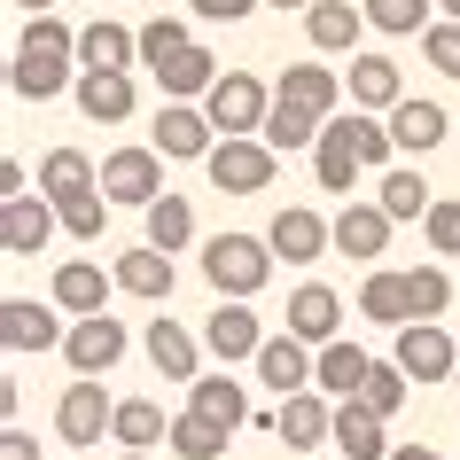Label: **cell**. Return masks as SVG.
<instances>
[{"mask_svg": "<svg viewBox=\"0 0 460 460\" xmlns=\"http://www.w3.org/2000/svg\"><path fill=\"white\" fill-rule=\"evenodd\" d=\"M8 86L24 102H55L63 86H78V31L63 16H31L16 40V63H8Z\"/></svg>", "mask_w": 460, "mask_h": 460, "instance_id": "6da1fadb", "label": "cell"}, {"mask_svg": "<svg viewBox=\"0 0 460 460\" xmlns=\"http://www.w3.org/2000/svg\"><path fill=\"white\" fill-rule=\"evenodd\" d=\"M203 281L218 296H258L273 281V243L266 234H211L203 243Z\"/></svg>", "mask_w": 460, "mask_h": 460, "instance_id": "7a4b0ae2", "label": "cell"}, {"mask_svg": "<svg viewBox=\"0 0 460 460\" xmlns=\"http://www.w3.org/2000/svg\"><path fill=\"white\" fill-rule=\"evenodd\" d=\"M273 156H281V148H273L266 133H218V148L203 156V172H211L218 195H266L273 188Z\"/></svg>", "mask_w": 460, "mask_h": 460, "instance_id": "3957f363", "label": "cell"}, {"mask_svg": "<svg viewBox=\"0 0 460 460\" xmlns=\"http://www.w3.org/2000/svg\"><path fill=\"white\" fill-rule=\"evenodd\" d=\"M164 148L148 141V148H110V156H102V195H110V203H125V211H148V203H156V195H164Z\"/></svg>", "mask_w": 460, "mask_h": 460, "instance_id": "277c9868", "label": "cell"}, {"mask_svg": "<svg viewBox=\"0 0 460 460\" xmlns=\"http://www.w3.org/2000/svg\"><path fill=\"white\" fill-rule=\"evenodd\" d=\"M218 133H266V110H273V86L258 71H218V86L203 94Z\"/></svg>", "mask_w": 460, "mask_h": 460, "instance_id": "5b68a950", "label": "cell"}, {"mask_svg": "<svg viewBox=\"0 0 460 460\" xmlns=\"http://www.w3.org/2000/svg\"><path fill=\"white\" fill-rule=\"evenodd\" d=\"M110 421H118V398L102 390V375H78V383L55 398V437H63V445H102Z\"/></svg>", "mask_w": 460, "mask_h": 460, "instance_id": "8992f818", "label": "cell"}, {"mask_svg": "<svg viewBox=\"0 0 460 460\" xmlns=\"http://www.w3.org/2000/svg\"><path fill=\"white\" fill-rule=\"evenodd\" d=\"M390 359L406 367L413 383H453L460 351H453V336L437 320H406V328H390Z\"/></svg>", "mask_w": 460, "mask_h": 460, "instance_id": "52a82bcc", "label": "cell"}, {"mask_svg": "<svg viewBox=\"0 0 460 460\" xmlns=\"http://www.w3.org/2000/svg\"><path fill=\"white\" fill-rule=\"evenodd\" d=\"M258 343H266V328H258V313H250V296H218L211 313H203V351H211L218 367L258 359Z\"/></svg>", "mask_w": 460, "mask_h": 460, "instance_id": "ba28073f", "label": "cell"}, {"mask_svg": "<svg viewBox=\"0 0 460 460\" xmlns=\"http://www.w3.org/2000/svg\"><path fill=\"white\" fill-rule=\"evenodd\" d=\"M55 226H63L55 195H0V250L8 258H40L55 243Z\"/></svg>", "mask_w": 460, "mask_h": 460, "instance_id": "9c48e42d", "label": "cell"}, {"mask_svg": "<svg viewBox=\"0 0 460 460\" xmlns=\"http://www.w3.org/2000/svg\"><path fill=\"white\" fill-rule=\"evenodd\" d=\"M148 141L164 148L172 164H203V156L218 148V125H211V110H203V102H164Z\"/></svg>", "mask_w": 460, "mask_h": 460, "instance_id": "30bf717a", "label": "cell"}, {"mask_svg": "<svg viewBox=\"0 0 460 460\" xmlns=\"http://www.w3.org/2000/svg\"><path fill=\"white\" fill-rule=\"evenodd\" d=\"M266 243H273V258H289V266H320V258L336 250V218H320V211H305V203H289V211H273Z\"/></svg>", "mask_w": 460, "mask_h": 460, "instance_id": "8fae6325", "label": "cell"}, {"mask_svg": "<svg viewBox=\"0 0 460 460\" xmlns=\"http://www.w3.org/2000/svg\"><path fill=\"white\" fill-rule=\"evenodd\" d=\"M273 437H281L289 453H313V445H328V437H336V406H328V390H320V383L289 390V398H281V413H273Z\"/></svg>", "mask_w": 460, "mask_h": 460, "instance_id": "7c38bea8", "label": "cell"}, {"mask_svg": "<svg viewBox=\"0 0 460 460\" xmlns=\"http://www.w3.org/2000/svg\"><path fill=\"white\" fill-rule=\"evenodd\" d=\"M250 367H258V383H266L273 398H289V390H305V383H313L320 343H305L296 328H281V336H266V343H258V359H250Z\"/></svg>", "mask_w": 460, "mask_h": 460, "instance_id": "4fadbf2b", "label": "cell"}, {"mask_svg": "<svg viewBox=\"0 0 460 460\" xmlns=\"http://www.w3.org/2000/svg\"><path fill=\"white\" fill-rule=\"evenodd\" d=\"M63 359H71V375H110V367L125 359V320L110 313H78L71 336H63Z\"/></svg>", "mask_w": 460, "mask_h": 460, "instance_id": "5bb4252c", "label": "cell"}, {"mask_svg": "<svg viewBox=\"0 0 460 460\" xmlns=\"http://www.w3.org/2000/svg\"><path fill=\"white\" fill-rule=\"evenodd\" d=\"M313 172H320V188H328V195H351V188H359L367 156H359V141H351V110H336V118L320 125V141H313Z\"/></svg>", "mask_w": 460, "mask_h": 460, "instance_id": "9a60e30c", "label": "cell"}, {"mask_svg": "<svg viewBox=\"0 0 460 460\" xmlns=\"http://www.w3.org/2000/svg\"><path fill=\"white\" fill-rule=\"evenodd\" d=\"M390 413H375L367 406V398H336V437H328V445H336L343 460H390Z\"/></svg>", "mask_w": 460, "mask_h": 460, "instance_id": "2e32d148", "label": "cell"}, {"mask_svg": "<svg viewBox=\"0 0 460 460\" xmlns=\"http://www.w3.org/2000/svg\"><path fill=\"white\" fill-rule=\"evenodd\" d=\"M148 78L164 86V102H203V94L218 86V55L203 48V40H188V48H180V55H164V63H156Z\"/></svg>", "mask_w": 460, "mask_h": 460, "instance_id": "e0dca14e", "label": "cell"}, {"mask_svg": "<svg viewBox=\"0 0 460 460\" xmlns=\"http://www.w3.org/2000/svg\"><path fill=\"white\" fill-rule=\"evenodd\" d=\"M55 313H63V305L8 296V305H0V343H8V351H55V343L71 336V328H55Z\"/></svg>", "mask_w": 460, "mask_h": 460, "instance_id": "ac0fdd59", "label": "cell"}, {"mask_svg": "<svg viewBox=\"0 0 460 460\" xmlns=\"http://www.w3.org/2000/svg\"><path fill=\"white\" fill-rule=\"evenodd\" d=\"M78 110L94 125H125L133 118V102H141V86H133V71H78Z\"/></svg>", "mask_w": 460, "mask_h": 460, "instance_id": "d6986e66", "label": "cell"}, {"mask_svg": "<svg viewBox=\"0 0 460 460\" xmlns=\"http://www.w3.org/2000/svg\"><path fill=\"white\" fill-rule=\"evenodd\" d=\"M110 289H118V273H102L94 258H63V266H55V305H63V313H110Z\"/></svg>", "mask_w": 460, "mask_h": 460, "instance_id": "ffe728a7", "label": "cell"}, {"mask_svg": "<svg viewBox=\"0 0 460 460\" xmlns=\"http://www.w3.org/2000/svg\"><path fill=\"white\" fill-rule=\"evenodd\" d=\"M141 343H148V359H156L164 383H195V375H203V336H188L180 320H148Z\"/></svg>", "mask_w": 460, "mask_h": 460, "instance_id": "44dd1931", "label": "cell"}, {"mask_svg": "<svg viewBox=\"0 0 460 460\" xmlns=\"http://www.w3.org/2000/svg\"><path fill=\"white\" fill-rule=\"evenodd\" d=\"M343 86H351V110H383V118L406 102V78H398V63H390V55H351Z\"/></svg>", "mask_w": 460, "mask_h": 460, "instance_id": "7402d4cb", "label": "cell"}, {"mask_svg": "<svg viewBox=\"0 0 460 460\" xmlns=\"http://www.w3.org/2000/svg\"><path fill=\"white\" fill-rule=\"evenodd\" d=\"M133 63H141V31L110 24V16L78 31V71H133Z\"/></svg>", "mask_w": 460, "mask_h": 460, "instance_id": "603a6c76", "label": "cell"}, {"mask_svg": "<svg viewBox=\"0 0 460 460\" xmlns=\"http://www.w3.org/2000/svg\"><path fill=\"white\" fill-rule=\"evenodd\" d=\"M367 31V8H351V0H313L305 8V40H313L320 55H351Z\"/></svg>", "mask_w": 460, "mask_h": 460, "instance_id": "cb8c5ba5", "label": "cell"}, {"mask_svg": "<svg viewBox=\"0 0 460 460\" xmlns=\"http://www.w3.org/2000/svg\"><path fill=\"white\" fill-rule=\"evenodd\" d=\"M390 226H398V218H390L383 203H343V211H336V250H343V258H383Z\"/></svg>", "mask_w": 460, "mask_h": 460, "instance_id": "d4e9b609", "label": "cell"}, {"mask_svg": "<svg viewBox=\"0 0 460 460\" xmlns=\"http://www.w3.org/2000/svg\"><path fill=\"white\" fill-rule=\"evenodd\" d=\"M289 328L305 343H336L343 336V296L328 289V281H305V289L289 296Z\"/></svg>", "mask_w": 460, "mask_h": 460, "instance_id": "484cf974", "label": "cell"}, {"mask_svg": "<svg viewBox=\"0 0 460 460\" xmlns=\"http://www.w3.org/2000/svg\"><path fill=\"white\" fill-rule=\"evenodd\" d=\"M110 273H118V289H125V296H141V305H164V296H172V250H156V243L125 250Z\"/></svg>", "mask_w": 460, "mask_h": 460, "instance_id": "4316f807", "label": "cell"}, {"mask_svg": "<svg viewBox=\"0 0 460 460\" xmlns=\"http://www.w3.org/2000/svg\"><path fill=\"white\" fill-rule=\"evenodd\" d=\"M188 406L203 413V421H218V429H250V390L234 383V375H195Z\"/></svg>", "mask_w": 460, "mask_h": 460, "instance_id": "83f0119b", "label": "cell"}, {"mask_svg": "<svg viewBox=\"0 0 460 460\" xmlns=\"http://www.w3.org/2000/svg\"><path fill=\"white\" fill-rule=\"evenodd\" d=\"M359 320H375V328H406L413 320V289H406V273H390V266H375L359 281Z\"/></svg>", "mask_w": 460, "mask_h": 460, "instance_id": "f1b7e54d", "label": "cell"}, {"mask_svg": "<svg viewBox=\"0 0 460 460\" xmlns=\"http://www.w3.org/2000/svg\"><path fill=\"white\" fill-rule=\"evenodd\" d=\"M273 94H281V102H296V110H320V118H336V102L351 94V86H343L336 71H320V63H289Z\"/></svg>", "mask_w": 460, "mask_h": 460, "instance_id": "f546056e", "label": "cell"}, {"mask_svg": "<svg viewBox=\"0 0 460 460\" xmlns=\"http://www.w3.org/2000/svg\"><path fill=\"white\" fill-rule=\"evenodd\" d=\"M86 188H102V164L86 148H48V156H40V195L71 203V195H86Z\"/></svg>", "mask_w": 460, "mask_h": 460, "instance_id": "4dcf8cb0", "label": "cell"}, {"mask_svg": "<svg viewBox=\"0 0 460 460\" xmlns=\"http://www.w3.org/2000/svg\"><path fill=\"white\" fill-rule=\"evenodd\" d=\"M367 351L351 336H336V343H320V367H313V383L328 390V398H359V383H367Z\"/></svg>", "mask_w": 460, "mask_h": 460, "instance_id": "1f68e13d", "label": "cell"}, {"mask_svg": "<svg viewBox=\"0 0 460 460\" xmlns=\"http://www.w3.org/2000/svg\"><path fill=\"white\" fill-rule=\"evenodd\" d=\"M390 133H398V148H406V156H429V148L445 141V110H437L429 94H406L398 110H390Z\"/></svg>", "mask_w": 460, "mask_h": 460, "instance_id": "d6a6232c", "label": "cell"}, {"mask_svg": "<svg viewBox=\"0 0 460 460\" xmlns=\"http://www.w3.org/2000/svg\"><path fill=\"white\" fill-rule=\"evenodd\" d=\"M375 203H383V211L398 218V226H406V218H429L437 188H429V180H421L413 164H390V172H383V188H375Z\"/></svg>", "mask_w": 460, "mask_h": 460, "instance_id": "836d02e7", "label": "cell"}, {"mask_svg": "<svg viewBox=\"0 0 460 460\" xmlns=\"http://www.w3.org/2000/svg\"><path fill=\"white\" fill-rule=\"evenodd\" d=\"M148 243H156V250H172V258H180V250H188L195 243V203H188V195H156V203H148Z\"/></svg>", "mask_w": 460, "mask_h": 460, "instance_id": "e575fe53", "label": "cell"}, {"mask_svg": "<svg viewBox=\"0 0 460 460\" xmlns=\"http://www.w3.org/2000/svg\"><path fill=\"white\" fill-rule=\"evenodd\" d=\"M110 437H118V445H133V453H148V445H164V437H172V421H164V406H156V398H118Z\"/></svg>", "mask_w": 460, "mask_h": 460, "instance_id": "d590c367", "label": "cell"}, {"mask_svg": "<svg viewBox=\"0 0 460 460\" xmlns=\"http://www.w3.org/2000/svg\"><path fill=\"white\" fill-rule=\"evenodd\" d=\"M226 437H234V429H218V421H203V413H172V437H164V445H172V460H218V453H226Z\"/></svg>", "mask_w": 460, "mask_h": 460, "instance_id": "8d00e7d4", "label": "cell"}, {"mask_svg": "<svg viewBox=\"0 0 460 460\" xmlns=\"http://www.w3.org/2000/svg\"><path fill=\"white\" fill-rule=\"evenodd\" d=\"M359 8H367V24L390 31V40H413V31L437 24V0H359Z\"/></svg>", "mask_w": 460, "mask_h": 460, "instance_id": "74e56055", "label": "cell"}, {"mask_svg": "<svg viewBox=\"0 0 460 460\" xmlns=\"http://www.w3.org/2000/svg\"><path fill=\"white\" fill-rule=\"evenodd\" d=\"M320 125H328L320 110H296V102L273 94V110H266V141H273V148H313V141H320Z\"/></svg>", "mask_w": 460, "mask_h": 460, "instance_id": "f35d334b", "label": "cell"}, {"mask_svg": "<svg viewBox=\"0 0 460 460\" xmlns=\"http://www.w3.org/2000/svg\"><path fill=\"white\" fill-rule=\"evenodd\" d=\"M359 398H367L375 413H398V406L413 398V375H406L398 359H375V367H367V383H359Z\"/></svg>", "mask_w": 460, "mask_h": 460, "instance_id": "ab89813d", "label": "cell"}, {"mask_svg": "<svg viewBox=\"0 0 460 460\" xmlns=\"http://www.w3.org/2000/svg\"><path fill=\"white\" fill-rule=\"evenodd\" d=\"M55 211H63V234H71V243H102L110 195H102V188H86V195H71V203H55Z\"/></svg>", "mask_w": 460, "mask_h": 460, "instance_id": "60d3db41", "label": "cell"}, {"mask_svg": "<svg viewBox=\"0 0 460 460\" xmlns=\"http://www.w3.org/2000/svg\"><path fill=\"white\" fill-rule=\"evenodd\" d=\"M188 40H195L188 16H148V24H141V71H156V63H164V55H180Z\"/></svg>", "mask_w": 460, "mask_h": 460, "instance_id": "b9f144b4", "label": "cell"}, {"mask_svg": "<svg viewBox=\"0 0 460 460\" xmlns=\"http://www.w3.org/2000/svg\"><path fill=\"white\" fill-rule=\"evenodd\" d=\"M421 63H429L437 78H460V16H437V24L421 31Z\"/></svg>", "mask_w": 460, "mask_h": 460, "instance_id": "7bdbcfd3", "label": "cell"}, {"mask_svg": "<svg viewBox=\"0 0 460 460\" xmlns=\"http://www.w3.org/2000/svg\"><path fill=\"white\" fill-rule=\"evenodd\" d=\"M406 289H413V320H437L445 305H453V273H445V266H413Z\"/></svg>", "mask_w": 460, "mask_h": 460, "instance_id": "ee69618b", "label": "cell"}, {"mask_svg": "<svg viewBox=\"0 0 460 460\" xmlns=\"http://www.w3.org/2000/svg\"><path fill=\"white\" fill-rule=\"evenodd\" d=\"M421 234H429L437 258H460V195H437L429 218H421Z\"/></svg>", "mask_w": 460, "mask_h": 460, "instance_id": "f6af8a7d", "label": "cell"}, {"mask_svg": "<svg viewBox=\"0 0 460 460\" xmlns=\"http://www.w3.org/2000/svg\"><path fill=\"white\" fill-rule=\"evenodd\" d=\"M195 16H203V24H243L250 8H266V0H188Z\"/></svg>", "mask_w": 460, "mask_h": 460, "instance_id": "bcb514c9", "label": "cell"}, {"mask_svg": "<svg viewBox=\"0 0 460 460\" xmlns=\"http://www.w3.org/2000/svg\"><path fill=\"white\" fill-rule=\"evenodd\" d=\"M0 460H40V453H31V437L16 429V421H8V429H0Z\"/></svg>", "mask_w": 460, "mask_h": 460, "instance_id": "7dc6e473", "label": "cell"}, {"mask_svg": "<svg viewBox=\"0 0 460 460\" xmlns=\"http://www.w3.org/2000/svg\"><path fill=\"white\" fill-rule=\"evenodd\" d=\"M390 460H445V453H429V445H390Z\"/></svg>", "mask_w": 460, "mask_h": 460, "instance_id": "c3c4849f", "label": "cell"}, {"mask_svg": "<svg viewBox=\"0 0 460 460\" xmlns=\"http://www.w3.org/2000/svg\"><path fill=\"white\" fill-rule=\"evenodd\" d=\"M8 8H31V16H48V8H55V0H8Z\"/></svg>", "mask_w": 460, "mask_h": 460, "instance_id": "681fc988", "label": "cell"}, {"mask_svg": "<svg viewBox=\"0 0 460 460\" xmlns=\"http://www.w3.org/2000/svg\"><path fill=\"white\" fill-rule=\"evenodd\" d=\"M266 8H313V0H266Z\"/></svg>", "mask_w": 460, "mask_h": 460, "instance_id": "f907efd6", "label": "cell"}, {"mask_svg": "<svg viewBox=\"0 0 460 460\" xmlns=\"http://www.w3.org/2000/svg\"><path fill=\"white\" fill-rule=\"evenodd\" d=\"M118 460H156V453H133V445H125V453H118Z\"/></svg>", "mask_w": 460, "mask_h": 460, "instance_id": "816d5d0a", "label": "cell"}, {"mask_svg": "<svg viewBox=\"0 0 460 460\" xmlns=\"http://www.w3.org/2000/svg\"><path fill=\"white\" fill-rule=\"evenodd\" d=\"M437 8H445V16H460V0H437Z\"/></svg>", "mask_w": 460, "mask_h": 460, "instance_id": "f5cc1de1", "label": "cell"}, {"mask_svg": "<svg viewBox=\"0 0 460 460\" xmlns=\"http://www.w3.org/2000/svg\"><path fill=\"white\" fill-rule=\"evenodd\" d=\"M453 390H460V367H453Z\"/></svg>", "mask_w": 460, "mask_h": 460, "instance_id": "db71d44e", "label": "cell"}, {"mask_svg": "<svg viewBox=\"0 0 460 460\" xmlns=\"http://www.w3.org/2000/svg\"><path fill=\"white\" fill-rule=\"evenodd\" d=\"M110 8H118V0H110Z\"/></svg>", "mask_w": 460, "mask_h": 460, "instance_id": "11a10c76", "label": "cell"}, {"mask_svg": "<svg viewBox=\"0 0 460 460\" xmlns=\"http://www.w3.org/2000/svg\"><path fill=\"white\" fill-rule=\"evenodd\" d=\"M336 460H343V453H336Z\"/></svg>", "mask_w": 460, "mask_h": 460, "instance_id": "9f6ffc18", "label": "cell"}]
</instances>
